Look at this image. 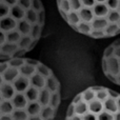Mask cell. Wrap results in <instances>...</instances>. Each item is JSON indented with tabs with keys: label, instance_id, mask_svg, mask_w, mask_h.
Masks as SVG:
<instances>
[{
	"label": "cell",
	"instance_id": "6da1fadb",
	"mask_svg": "<svg viewBox=\"0 0 120 120\" xmlns=\"http://www.w3.org/2000/svg\"><path fill=\"white\" fill-rule=\"evenodd\" d=\"M61 85L52 70L31 58L0 62V120H54Z\"/></svg>",
	"mask_w": 120,
	"mask_h": 120
},
{
	"label": "cell",
	"instance_id": "277c9868",
	"mask_svg": "<svg viewBox=\"0 0 120 120\" xmlns=\"http://www.w3.org/2000/svg\"><path fill=\"white\" fill-rule=\"evenodd\" d=\"M65 120H120V94L105 86H90L75 96Z\"/></svg>",
	"mask_w": 120,
	"mask_h": 120
},
{
	"label": "cell",
	"instance_id": "5b68a950",
	"mask_svg": "<svg viewBox=\"0 0 120 120\" xmlns=\"http://www.w3.org/2000/svg\"><path fill=\"white\" fill-rule=\"evenodd\" d=\"M101 68L106 78L120 86V38L113 41L104 50Z\"/></svg>",
	"mask_w": 120,
	"mask_h": 120
},
{
	"label": "cell",
	"instance_id": "3957f363",
	"mask_svg": "<svg viewBox=\"0 0 120 120\" xmlns=\"http://www.w3.org/2000/svg\"><path fill=\"white\" fill-rule=\"evenodd\" d=\"M63 20L75 32L94 39L120 34V0H56Z\"/></svg>",
	"mask_w": 120,
	"mask_h": 120
},
{
	"label": "cell",
	"instance_id": "7a4b0ae2",
	"mask_svg": "<svg viewBox=\"0 0 120 120\" xmlns=\"http://www.w3.org/2000/svg\"><path fill=\"white\" fill-rule=\"evenodd\" d=\"M44 24L41 0H0V60L31 52L41 38Z\"/></svg>",
	"mask_w": 120,
	"mask_h": 120
}]
</instances>
